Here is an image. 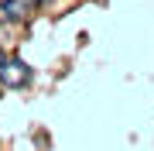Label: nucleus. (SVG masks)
I'll use <instances>...</instances> for the list:
<instances>
[{"label":"nucleus","instance_id":"nucleus-4","mask_svg":"<svg viewBox=\"0 0 154 151\" xmlns=\"http://www.w3.org/2000/svg\"><path fill=\"white\" fill-rule=\"evenodd\" d=\"M51 4V0H34V7H48Z\"/></svg>","mask_w":154,"mask_h":151},{"label":"nucleus","instance_id":"nucleus-1","mask_svg":"<svg viewBox=\"0 0 154 151\" xmlns=\"http://www.w3.org/2000/svg\"><path fill=\"white\" fill-rule=\"evenodd\" d=\"M28 79H31V69L24 65L21 58H7L4 65H0V86H4V90H21Z\"/></svg>","mask_w":154,"mask_h":151},{"label":"nucleus","instance_id":"nucleus-3","mask_svg":"<svg viewBox=\"0 0 154 151\" xmlns=\"http://www.w3.org/2000/svg\"><path fill=\"white\" fill-rule=\"evenodd\" d=\"M7 58H11V55H7V52H4V48H0V65H4V62H7Z\"/></svg>","mask_w":154,"mask_h":151},{"label":"nucleus","instance_id":"nucleus-2","mask_svg":"<svg viewBox=\"0 0 154 151\" xmlns=\"http://www.w3.org/2000/svg\"><path fill=\"white\" fill-rule=\"evenodd\" d=\"M0 11H4L7 21H24L31 14V4L28 0H0Z\"/></svg>","mask_w":154,"mask_h":151}]
</instances>
